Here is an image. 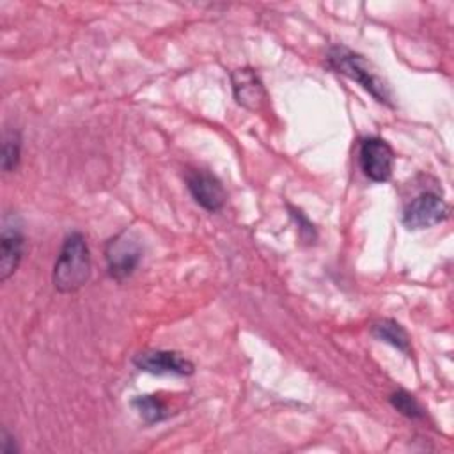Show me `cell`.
Segmentation results:
<instances>
[{
    "instance_id": "1",
    "label": "cell",
    "mask_w": 454,
    "mask_h": 454,
    "mask_svg": "<svg viewBox=\"0 0 454 454\" xmlns=\"http://www.w3.org/2000/svg\"><path fill=\"white\" fill-rule=\"evenodd\" d=\"M92 261L87 239L82 232L64 238L53 266V286L59 293H74L90 278Z\"/></svg>"
},
{
    "instance_id": "2",
    "label": "cell",
    "mask_w": 454,
    "mask_h": 454,
    "mask_svg": "<svg viewBox=\"0 0 454 454\" xmlns=\"http://www.w3.org/2000/svg\"><path fill=\"white\" fill-rule=\"evenodd\" d=\"M326 62L333 71H337V73L348 76L349 80L356 82L376 101H380L387 106H394L392 92H390L388 85L372 69V66L369 64V60L364 55H360V53H356V51H353L346 46H333V48L328 50Z\"/></svg>"
},
{
    "instance_id": "3",
    "label": "cell",
    "mask_w": 454,
    "mask_h": 454,
    "mask_svg": "<svg viewBox=\"0 0 454 454\" xmlns=\"http://www.w3.org/2000/svg\"><path fill=\"white\" fill-rule=\"evenodd\" d=\"M105 259L108 275L114 280L122 282L137 270L142 259V245L135 234H131L129 231H122L106 241Z\"/></svg>"
},
{
    "instance_id": "4",
    "label": "cell",
    "mask_w": 454,
    "mask_h": 454,
    "mask_svg": "<svg viewBox=\"0 0 454 454\" xmlns=\"http://www.w3.org/2000/svg\"><path fill=\"white\" fill-rule=\"evenodd\" d=\"M450 215L449 204L434 192H422L403 209L401 222L408 231H420L445 222Z\"/></svg>"
},
{
    "instance_id": "5",
    "label": "cell",
    "mask_w": 454,
    "mask_h": 454,
    "mask_svg": "<svg viewBox=\"0 0 454 454\" xmlns=\"http://www.w3.org/2000/svg\"><path fill=\"white\" fill-rule=\"evenodd\" d=\"M360 168L374 183H387L392 177L395 154L390 144L381 137H365L358 151Z\"/></svg>"
},
{
    "instance_id": "6",
    "label": "cell",
    "mask_w": 454,
    "mask_h": 454,
    "mask_svg": "<svg viewBox=\"0 0 454 454\" xmlns=\"http://www.w3.org/2000/svg\"><path fill=\"white\" fill-rule=\"evenodd\" d=\"M25 250L21 220L16 213H7L2 220L0 234V280L5 282L18 270Z\"/></svg>"
},
{
    "instance_id": "7",
    "label": "cell",
    "mask_w": 454,
    "mask_h": 454,
    "mask_svg": "<svg viewBox=\"0 0 454 454\" xmlns=\"http://www.w3.org/2000/svg\"><path fill=\"white\" fill-rule=\"evenodd\" d=\"M133 365L138 371L149 374H174V376H190L195 372V365L179 351L168 349H145L133 356Z\"/></svg>"
},
{
    "instance_id": "8",
    "label": "cell",
    "mask_w": 454,
    "mask_h": 454,
    "mask_svg": "<svg viewBox=\"0 0 454 454\" xmlns=\"http://www.w3.org/2000/svg\"><path fill=\"white\" fill-rule=\"evenodd\" d=\"M186 188L193 200L209 213H215L225 204V190L218 177L206 170H190L186 174Z\"/></svg>"
},
{
    "instance_id": "9",
    "label": "cell",
    "mask_w": 454,
    "mask_h": 454,
    "mask_svg": "<svg viewBox=\"0 0 454 454\" xmlns=\"http://www.w3.org/2000/svg\"><path fill=\"white\" fill-rule=\"evenodd\" d=\"M231 83L238 105L250 112H259L264 108L268 94L259 74L252 67H239L232 71Z\"/></svg>"
},
{
    "instance_id": "10",
    "label": "cell",
    "mask_w": 454,
    "mask_h": 454,
    "mask_svg": "<svg viewBox=\"0 0 454 454\" xmlns=\"http://www.w3.org/2000/svg\"><path fill=\"white\" fill-rule=\"evenodd\" d=\"M372 335L390 346H394L395 349L410 355V337L406 333V330L394 319H381L378 323L372 325L371 328Z\"/></svg>"
},
{
    "instance_id": "11",
    "label": "cell",
    "mask_w": 454,
    "mask_h": 454,
    "mask_svg": "<svg viewBox=\"0 0 454 454\" xmlns=\"http://www.w3.org/2000/svg\"><path fill=\"white\" fill-rule=\"evenodd\" d=\"M131 404L145 424H156L168 417L167 406L156 395H137Z\"/></svg>"
},
{
    "instance_id": "12",
    "label": "cell",
    "mask_w": 454,
    "mask_h": 454,
    "mask_svg": "<svg viewBox=\"0 0 454 454\" xmlns=\"http://www.w3.org/2000/svg\"><path fill=\"white\" fill-rule=\"evenodd\" d=\"M21 137L18 131H5L2 142V170L12 172L20 163Z\"/></svg>"
},
{
    "instance_id": "13",
    "label": "cell",
    "mask_w": 454,
    "mask_h": 454,
    "mask_svg": "<svg viewBox=\"0 0 454 454\" xmlns=\"http://www.w3.org/2000/svg\"><path fill=\"white\" fill-rule=\"evenodd\" d=\"M388 401H390V404H392L401 415H404V417H408V419L417 420V419H422V417H424L422 406H420V404L417 403V399H415L411 394H408L406 390H395V392H392L390 397H388Z\"/></svg>"
},
{
    "instance_id": "14",
    "label": "cell",
    "mask_w": 454,
    "mask_h": 454,
    "mask_svg": "<svg viewBox=\"0 0 454 454\" xmlns=\"http://www.w3.org/2000/svg\"><path fill=\"white\" fill-rule=\"evenodd\" d=\"M0 452L2 454H14L18 452V447L12 440V436L9 434L7 429H2V434H0Z\"/></svg>"
}]
</instances>
